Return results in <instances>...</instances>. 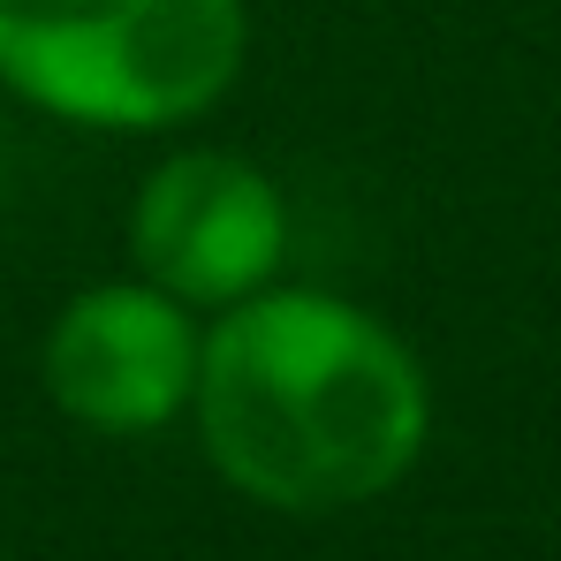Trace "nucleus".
<instances>
[{
  "label": "nucleus",
  "mask_w": 561,
  "mask_h": 561,
  "mask_svg": "<svg viewBox=\"0 0 561 561\" xmlns=\"http://www.w3.org/2000/svg\"><path fill=\"white\" fill-rule=\"evenodd\" d=\"M190 417L213 470L280 516H334L394 493L433 440L417 350L334 288H259L213 311Z\"/></svg>",
  "instance_id": "1"
},
{
  "label": "nucleus",
  "mask_w": 561,
  "mask_h": 561,
  "mask_svg": "<svg viewBox=\"0 0 561 561\" xmlns=\"http://www.w3.org/2000/svg\"><path fill=\"white\" fill-rule=\"evenodd\" d=\"M251 0H0V92L69 129H183L236 92Z\"/></svg>",
  "instance_id": "2"
},
{
  "label": "nucleus",
  "mask_w": 561,
  "mask_h": 561,
  "mask_svg": "<svg viewBox=\"0 0 561 561\" xmlns=\"http://www.w3.org/2000/svg\"><path fill=\"white\" fill-rule=\"evenodd\" d=\"M129 259L137 280L168 288L190 311H228L280 274L288 197L243 152L220 145L168 152L129 197Z\"/></svg>",
  "instance_id": "3"
},
{
  "label": "nucleus",
  "mask_w": 561,
  "mask_h": 561,
  "mask_svg": "<svg viewBox=\"0 0 561 561\" xmlns=\"http://www.w3.org/2000/svg\"><path fill=\"white\" fill-rule=\"evenodd\" d=\"M197 311L152 280H92L77 288L46 342H38V387L46 402L99 440H145L168 433L197 387Z\"/></svg>",
  "instance_id": "4"
}]
</instances>
